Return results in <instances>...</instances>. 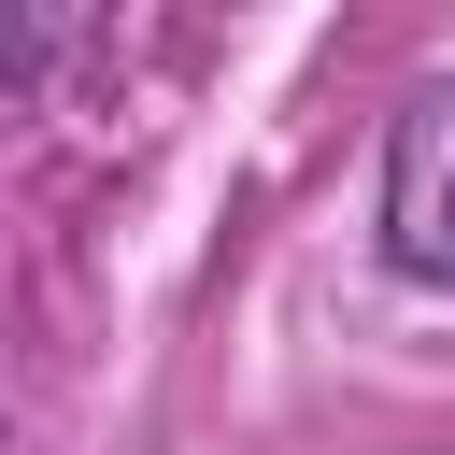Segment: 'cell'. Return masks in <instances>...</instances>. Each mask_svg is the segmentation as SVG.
I'll return each instance as SVG.
<instances>
[{
	"mask_svg": "<svg viewBox=\"0 0 455 455\" xmlns=\"http://www.w3.org/2000/svg\"><path fill=\"white\" fill-rule=\"evenodd\" d=\"M384 270L455 284V85H412L384 128Z\"/></svg>",
	"mask_w": 455,
	"mask_h": 455,
	"instance_id": "obj_1",
	"label": "cell"
},
{
	"mask_svg": "<svg viewBox=\"0 0 455 455\" xmlns=\"http://www.w3.org/2000/svg\"><path fill=\"white\" fill-rule=\"evenodd\" d=\"M43 57H57V28H43V14H0V85H28Z\"/></svg>",
	"mask_w": 455,
	"mask_h": 455,
	"instance_id": "obj_2",
	"label": "cell"
}]
</instances>
